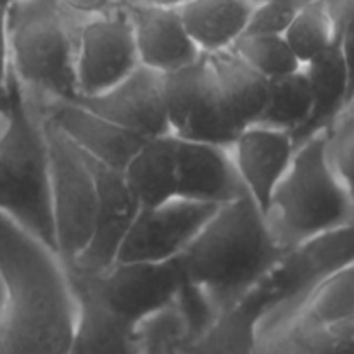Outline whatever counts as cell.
Returning a JSON list of instances; mask_svg holds the SVG:
<instances>
[{
    "label": "cell",
    "mask_w": 354,
    "mask_h": 354,
    "mask_svg": "<svg viewBox=\"0 0 354 354\" xmlns=\"http://www.w3.org/2000/svg\"><path fill=\"white\" fill-rule=\"evenodd\" d=\"M0 354H69L76 297L44 242L0 213Z\"/></svg>",
    "instance_id": "cell-1"
},
{
    "label": "cell",
    "mask_w": 354,
    "mask_h": 354,
    "mask_svg": "<svg viewBox=\"0 0 354 354\" xmlns=\"http://www.w3.org/2000/svg\"><path fill=\"white\" fill-rule=\"evenodd\" d=\"M283 254L248 194L218 207L178 258L187 282L183 304L196 332L256 289Z\"/></svg>",
    "instance_id": "cell-2"
},
{
    "label": "cell",
    "mask_w": 354,
    "mask_h": 354,
    "mask_svg": "<svg viewBox=\"0 0 354 354\" xmlns=\"http://www.w3.org/2000/svg\"><path fill=\"white\" fill-rule=\"evenodd\" d=\"M263 216L283 252L354 221L351 201L328 162L327 131L297 145Z\"/></svg>",
    "instance_id": "cell-3"
},
{
    "label": "cell",
    "mask_w": 354,
    "mask_h": 354,
    "mask_svg": "<svg viewBox=\"0 0 354 354\" xmlns=\"http://www.w3.org/2000/svg\"><path fill=\"white\" fill-rule=\"evenodd\" d=\"M12 82L30 100L75 99L80 19L55 0H24L6 10Z\"/></svg>",
    "instance_id": "cell-4"
},
{
    "label": "cell",
    "mask_w": 354,
    "mask_h": 354,
    "mask_svg": "<svg viewBox=\"0 0 354 354\" xmlns=\"http://www.w3.org/2000/svg\"><path fill=\"white\" fill-rule=\"evenodd\" d=\"M0 213L54 251L48 161L40 114L16 85L12 118L0 137Z\"/></svg>",
    "instance_id": "cell-5"
},
{
    "label": "cell",
    "mask_w": 354,
    "mask_h": 354,
    "mask_svg": "<svg viewBox=\"0 0 354 354\" xmlns=\"http://www.w3.org/2000/svg\"><path fill=\"white\" fill-rule=\"evenodd\" d=\"M38 114L47 149L54 252L62 265L68 266L83 254L92 239L97 213V182L83 152L40 111Z\"/></svg>",
    "instance_id": "cell-6"
},
{
    "label": "cell",
    "mask_w": 354,
    "mask_h": 354,
    "mask_svg": "<svg viewBox=\"0 0 354 354\" xmlns=\"http://www.w3.org/2000/svg\"><path fill=\"white\" fill-rule=\"evenodd\" d=\"M351 263H354V221L287 251L261 282L272 299V308L263 320L261 335L282 327L318 283Z\"/></svg>",
    "instance_id": "cell-7"
},
{
    "label": "cell",
    "mask_w": 354,
    "mask_h": 354,
    "mask_svg": "<svg viewBox=\"0 0 354 354\" xmlns=\"http://www.w3.org/2000/svg\"><path fill=\"white\" fill-rule=\"evenodd\" d=\"M66 270L78 277L104 306L133 327L182 303L187 292L178 258L162 263H114L99 275Z\"/></svg>",
    "instance_id": "cell-8"
},
{
    "label": "cell",
    "mask_w": 354,
    "mask_h": 354,
    "mask_svg": "<svg viewBox=\"0 0 354 354\" xmlns=\"http://www.w3.org/2000/svg\"><path fill=\"white\" fill-rule=\"evenodd\" d=\"M162 99L171 135L180 140L230 149L242 131L221 102L207 55L162 75Z\"/></svg>",
    "instance_id": "cell-9"
},
{
    "label": "cell",
    "mask_w": 354,
    "mask_h": 354,
    "mask_svg": "<svg viewBox=\"0 0 354 354\" xmlns=\"http://www.w3.org/2000/svg\"><path fill=\"white\" fill-rule=\"evenodd\" d=\"M138 66L133 28L123 6L78 21L75 38V99L99 95L113 88Z\"/></svg>",
    "instance_id": "cell-10"
},
{
    "label": "cell",
    "mask_w": 354,
    "mask_h": 354,
    "mask_svg": "<svg viewBox=\"0 0 354 354\" xmlns=\"http://www.w3.org/2000/svg\"><path fill=\"white\" fill-rule=\"evenodd\" d=\"M216 209L183 199L140 207L116 263H162L180 258Z\"/></svg>",
    "instance_id": "cell-11"
},
{
    "label": "cell",
    "mask_w": 354,
    "mask_h": 354,
    "mask_svg": "<svg viewBox=\"0 0 354 354\" xmlns=\"http://www.w3.org/2000/svg\"><path fill=\"white\" fill-rule=\"evenodd\" d=\"M86 159L97 182L95 225L83 254L66 268L85 275H99L118 261L121 245L140 206L131 196L123 173Z\"/></svg>",
    "instance_id": "cell-12"
},
{
    "label": "cell",
    "mask_w": 354,
    "mask_h": 354,
    "mask_svg": "<svg viewBox=\"0 0 354 354\" xmlns=\"http://www.w3.org/2000/svg\"><path fill=\"white\" fill-rule=\"evenodd\" d=\"M75 100L144 140L171 135L162 99V75L144 66H138L113 88Z\"/></svg>",
    "instance_id": "cell-13"
},
{
    "label": "cell",
    "mask_w": 354,
    "mask_h": 354,
    "mask_svg": "<svg viewBox=\"0 0 354 354\" xmlns=\"http://www.w3.org/2000/svg\"><path fill=\"white\" fill-rule=\"evenodd\" d=\"M31 102L86 158L120 173H123L128 162L145 142L144 138L92 113L75 99H47L38 102L31 100Z\"/></svg>",
    "instance_id": "cell-14"
},
{
    "label": "cell",
    "mask_w": 354,
    "mask_h": 354,
    "mask_svg": "<svg viewBox=\"0 0 354 354\" xmlns=\"http://www.w3.org/2000/svg\"><path fill=\"white\" fill-rule=\"evenodd\" d=\"M230 154L245 194L265 213L296 154L292 135L263 124H252L239 133Z\"/></svg>",
    "instance_id": "cell-15"
},
{
    "label": "cell",
    "mask_w": 354,
    "mask_h": 354,
    "mask_svg": "<svg viewBox=\"0 0 354 354\" xmlns=\"http://www.w3.org/2000/svg\"><path fill=\"white\" fill-rule=\"evenodd\" d=\"M176 197L220 207L245 196L230 149L176 138Z\"/></svg>",
    "instance_id": "cell-16"
},
{
    "label": "cell",
    "mask_w": 354,
    "mask_h": 354,
    "mask_svg": "<svg viewBox=\"0 0 354 354\" xmlns=\"http://www.w3.org/2000/svg\"><path fill=\"white\" fill-rule=\"evenodd\" d=\"M123 7L130 16L140 66L168 75L203 55L185 31L178 9L151 6L140 0Z\"/></svg>",
    "instance_id": "cell-17"
},
{
    "label": "cell",
    "mask_w": 354,
    "mask_h": 354,
    "mask_svg": "<svg viewBox=\"0 0 354 354\" xmlns=\"http://www.w3.org/2000/svg\"><path fill=\"white\" fill-rule=\"evenodd\" d=\"M272 308L265 287L256 289L209 318L183 348V354H256L261 325Z\"/></svg>",
    "instance_id": "cell-18"
},
{
    "label": "cell",
    "mask_w": 354,
    "mask_h": 354,
    "mask_svg": "<svg viewBox=\"0 0 354 354\" xmlns=\"http://www.w3.org/2000/svg\"><path fill=\"white\" fill-rule=\"evenodd\" d=\"M76 297V324L69 354H138L137 327L104 306L95 294L68 272Z\"/></svg>",
    "instance_id": "cell-19"
},
{
    "label": "cell",
    "mask_w": 354,
    "mask_h": 354,
    "mask_svg": "<svg viewBox=\"0 0 354 354\" xmlns=\"http://www.w3.org/2000/svg\"><path fill=\"white\" fill-rule=\"evenodd\" d=\"M252 9L248 0H187L178 14L197 50L213 55L234 47L245 33Z\"/></svg>",
    "instance_id": "cell-20"
},
{
    "label": "cell",
    "mask_w": 354,
    "mask_h": 354,
    "mask_svg": "<svg viewBox=\"0 0 354 354\" xmlns=\"http://www.w3.org/2000/svg\"><path fill=\"white\" fill-rule=\"evenodd\" d=\"M225 109L241 130L258 124L270 95V82L234 50L207 55Z\"/></svg>",
    "instance_id": "cell-21"
},
{
    "label": "cell",
    "mask_w": 354,
    "mask_h": 354,
    "mask_svg": "<svg viewBox=\"0 0 354 354\" xmlns=\"http://www.w3.org/2000/svg\"><path fill=\"white\" fill-rule=\"evenodd\" d=\"M303 71L310 85L311 113L306 124L292 135L296 147L308 138L327 131L339 114L348 107V83L341 38L320 57L304 66Z\"/></svg>",
    "instance_id": "cell-22"
},
{
    "label": "cell",
    "mask_w": 354,
    "mask_h": 354,
    "mask_svg": "<svg viewBox=\"0 0 354 354\" xmlns=\"http://www.w3.org/2000/svg\"><path fill=\"white\" fill-rule=\"evenodd\" d=\"M123 178L140 207H156L176 197V137L149 138L123 169Z\"/></svg>",
    "instance_id": "cell-23"
},
{
    "label": "cell",
    "mask_w": 354,
    "mask_h": 354,
    "mask_svg": "<svg viewBox=\"0 0 354 354\" xmlns=\"http://www.w3.org/2000/svg\"><path fill=\"white\" fill-rule=\"evenodd\" d=\"M351 318H354V263L318 283L292 311L289 320L270 334L292 324L328 330Z\"/></svg>",
    "instance_id": "cell-24"
},
{
    "label": "cell",
    "mask_w": 354,
    "mask_h": 354,
    "mask_svg": "<svg viewBox=\"0 0 354 354\" xmlns=\"http://www.w3.org/2000/svg\"><path fill=\"white\" fill-rule=\"evenodd\" d=\"M311 113V93L304 71L270 82V95L258 124L294 135L306 124Z\"/></svg>",
    "instance_id": "cell-25"
},
{
    "label": "cell",
    "mask_w": 354,
    "mask_h": 354,
    "mask_svg": "<svg viewBox=\"0 0 354 354\" xmlns=\"http://www.w3.org/2000/svg\"><path fill=\"white\" fill-rule=\"evenodd\" d=\"M283 38L303 68L327 52L339 38L335 37L325 0H306L297 9Z\"/></svg>",
    "instance_id": "cell-26"
},
{
    "label": "cell",
    "mask_w": 354,
    "mask_h": 354,
    "mask_svg": "<svg viewBox=\"0 0 354 354\" xmlns=\"http://www.w3.org/2000/svg\"><path fill=\"white\" fill-rule=\"evenodd\" d=\"M232 50L268 82L303 69L283 35H242Z\"/></svg>",
    "instance_id": "cell-27"
},
{
    "label": "cell",
    "mask_w": 354,
    "mask_h": 354,
    "mask_svg": "<svg viewBox=\"0 0 354 354\" xmlns=\"http://www.w3.org/2000/svg\"><path fill=\"white\" fill-rule=\"evenodd\" d=\"M327 158L351 201L354 216V102L327 130Z\"/></svg>",
    "instance_id": "cell-28"
},
{
    "label": "cell",
    "mask_w": 354,
    "mask_h": 354,
    "mask_svg": "<svg viewBox=\"0 0 354 354\" xmlns=\"http://www.w3.org/2000/svg\"><path fill=\"white\" fill-rule=\"evenodd\" d=\"M301 6L296 0H272L254 6L244 35H283Z\"/></svg>",
    "instance_id": "cell-29"
},
{
    "label": "cell",
    "mask_w": 354,
    "mask_h": 354,
    "mask_svg": "<svg viewBox=\"0 0 354 354\" xmlns=\"http://www.w3.org/2000/svg\"><path fill=\"white\" fill-rule=\"evenodd\" d=\"M335 37L344 38L354 35V0H325Z\"/></svg>",
    "instance_id": "cell-30"
},
{
    "label": "cell",
    "mask_w": 354,
    "mask_h": 354,
    "mask_svg": "<svg viewBox=\"0 0 354 354\" xmlns=\"http://www.w3.org/2000/svg\"><path fill=\"white\" fill-rule=\"evenodd\" d=\"M66 12L75 16L76 19L99 16V14L111 12L120 3L116 0H55Z\"/></svg>",
    "instance_id": "cell-31"
},
{
    "label": "cell",
    "mask_w": 354,
    "mask_h": 354,
    "mask_svg": "<svg viewBox=\"0 0 354 354\" xmlns=\"http://www.w3.org/2000/svg\"><path fill=\"white\" fill-rule=\"evenodd\" d=\"M12 92V71H10L9 38H7L6 10L0 9V99Z\"/></svg>",
    "instance_id": "cell-32"
},
{
    "label": "cell",
    "mask_w": 354,
    "mask_h": 354,
    "mask_svg": "<svg viewBox=\"0 0 354 354\" xmlns=\"http://www.w3.org/2000/svg\"><path fill=\"white\" fill-rule=\"evenodd\" d=\"M342 59H344L346 83H348V106L354 102V35L341 40Z\"/></svg>",
    "instance_id": "cell-33"
},
{
    "label": "cell",
    "mask_w": 354,
    "mask_h": 354,
    "mask_svg": "<svg viewBox=\"0 0 354 354\" xmlns=\"http://www.w3.org/2000/svg\"><path fill=\"white\" fill-rule=\"evenodd\" d=\"M12 109H14V82H12V92L9 97H2L0 99V137L3 135V131L7 130L10 123V118H12Z\"/></svg>",
    "instance_id": "cell-34"
},
{
    "label": "cell",
    "mask_w": 354,
    "mask_h": 354,
    "mask_svg": "<svg viewBox=\"0 0 354 354\" xmlns=\"http://www.w3.org/2000/svg\"><path fill=\"white\" fill-rule=\"evenodd\" d=\"M140 2L151 3V6H159V7H171V9H178L183 2L187 0H140Z\"/></svg>",
    "instance_id": "cell-35"
},
{
    "label": "cell",
    "mask_w": 354,
    "mask_h": 354,
    "mask_svg": "<svg viewBox=\"0 0 354 354\" xmlns=\"http://www.w3.org/2000/svg\"><path fill=\"white\" fill-rule=\"evenodd\" d=\"M17 2H24V0H0V9L7 10L10 6H14Z\"/></svg>",
    "instance_id": "cell-36"
},
{
    "label": "cell",
    "mask_w": 354,
    "mask_h": 354,
    "mask_svg": "<svg viewBox=\"0 0 354 354\" xmlns=\"http://www.w3.org/2000/svg\"><path fill=\"white\" fill-rule=\"evenodd\" d=\"M248 2H251L252 6H259V3L272 2V0H248ZM296 2H299V3H304V2H306V0H296Z\"/></svg>",
    "instance_id": "cell-37"
},
{
    "label": "cell",
    "mask_w": 354,
    "mask_h": 354,
    "mask_svg": "<svg viewBox=\"0 0 354 354\" xmlns=\"http://www.w3.org/2000/svg\"><path fill=\"white\" fill-rule=\"evenodd\" d=\"M3 304V286H2V280H0V306Z\"/></svg>",
    "instance_id": "cell-38"
},
{
    "label": "cell",
    "mask_w": 354,
    "mask_h": 354,
    "mask_svg": "<svg viewBox=\"0 0 354 354\" xmlns=\"http://www.w3.org/2000/svg\"><path fill=\"white\" fill-rule=\"evenodd\" d=\"M118 3H120V6H127V3H130V2H135V0H116Z\"/></svg>",
    "instance_id": "cell-39"
}]
</instances>
